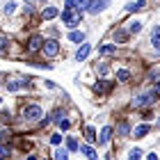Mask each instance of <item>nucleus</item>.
<instances>
[{
	"instance_id": "nucleus-2",
	"label": "nucleus",
	"mask_w": 160,
	"mask_h": 160,
	"mask_svg": "<svg viewBox=\"0 0 160 160\" xmlns=\"http://www.w3.org/2000/svg\"><path fill=\"white\" fill-rule=\"evenodd\" d=\"M21 117H23L25 121H39V119L43 117V110H41V105L30 103V105H23V110H21Z\"/></svg>"
},
{
	"instance_id": "nucleus-4",
	"label": "nucleus",
	"mask_w": 160,
	"mask_h": 160,
	"mask_svg": "<svg viewBox=\"0 0 160 160\" xmlns=\"http://www.w3.org/2000/svg\"><path fill=\"white\" fill-rule=\"evenodd\" d=\"M41 43H43L41 34H32V37L25 41V50L28 53H37V50H41Z\"/></svg>"
},
{
	"instance_id": "nucleus-9",
	"label": "nucleus",
	"mask_w": 160,
	"mask_h": 160,
	"mask_svg": "<svg viewBox=\"0 0 160 160\" xmlns=\"http://www.w3.org/2000/svg\"><path fill=\"white\" fill-rule=\"evenodd\" d=\"M60 16V12H57V7H53V5H46L41 9V18L43 21H53V18H57Z\"/></svg>"
},
{
	"instance_id": "nucleus-10",
	"label": "nucleus",
	"mask_w": 160,
	"mask_h": 160,
	"mask_svg": "<svg viewBox=\"0 0 160 160\" xmlns=\"http://www.w3.org/2000/svg\"><path fill=\"white\" fill-rule=\"evenodd\" d=\"M80 149V153H85L89 160H98V153H96V149L94 147H89V144H85V147H78Z\"/></svg>"
},
{
	"instance_id": "nucleus-5",
	"label": "nucleus",
	"mask_w": 160,
	"mask_h": 160,
	"mask_svg": "<svg viewBox=\"0 0 160 160\" xmlns=\"http://www.w3.org/2000/svg\"><path fill=\"white\" fill-rule=\"evenodd\" d=\"M108 7H110V0H89L87 12L89 14H98V12H105Z\"/></svg>"
},
{
	"instance_id": "nucleus-28",
	"label": "nucleus",
	"mask_w": 160,
	"mask_h": 160,
	"mask_svg": "<svg viewBox=\"0 0 160 160\" xmlns=\"http://www.w3.org/2000/svg\"><path fill=\"white\" fill-rule=\"evenodd\" d=\"M0 156H2V158H5V156H9V147H7L5 142H0Z\"/></svg>"
},
{
	"instance_id": "nucleus-27",
	"label": "nucleus",
	"mask_w": 160,
	"mask_h": 160,
	"mask_svg": "<svg viewBox=\"0 0 160 160\" xmlns=\"http://www.w3.org/2000/svg\"><path fill=\"white\" fill-rule=\"evenodd\" d=\"M9 137H12L9 130H0V142H9Z\"/></svg>"
},
{
	"instance_id": "nucleus-26",
	"label": "nucleus",
	"mask_w": 160,
	"mask_h": 160,
	"mask_svg": "<svg viewBox=\"0 0 160 160\" xmlns=\"http://www.w3.org/2000/svg\"><path fill=\"white\" fill-rule=\"evenodd\" d=\"M55 160H69V156H67V151H64V149H60V151H55Z\"/></svg>"
},
{
	"instance_id": "nucleus-18",
	"label": "nucleus",
	"mask_w": 160,
	"mask_h": 160,
	"mask_svg": "<svg viewBox=\"0 0 160 160\" xmlns=\"http://www.w3.org/2000/svg\"><path fill=\"white\" fill-rule=\"evenodd\" d=\"M110 137H112V128H110V126H105L103 130H101V137H98V144H108V142H110Z\"/></svg>"
},
{
	"instance_id": "nucleus-15",
	"label": "nucleus",
	"mask_w": 160,
	"mask_h": 160,
	"mask_svg": "<svg viewBox=\"0 0 160 160\" xmlns=\"http://www.w3.org/2000/svg\"><path fill=\"white\" fill-rule=\"evenodd\" d=\"M98 53H101V55H112V53H117V43H103V46H98Z\"/></svg>"
},
{
	"instance_id": "nucleus-34",
	"label": "nucleus",
	"mask_w": 160,
	"mask_h": 160,
	"mask_svg": "<svg viewBox=\"0 0 160 160\" xmlns=\"http://www.w3.org/2000/svg\"><path fill=\"white\" fill-rule=\"evenodd\" d=\"M41 2H46V0H41Z\"/></svg>"
},
{
	"instance_id": "nucleus-16",
	"label": "nucleus",
	"mask_w": 160,
	"mask_h": 160,
	"mask_svg": "<svg viewBox=\"0 0 160 160\" xmlns=\"http://www.w3.org/2000/svg\"><path fill=\"white\" fill-rule=\"evenodd\" d=\"M112 37H114V41H117V43H126V41H128V30H121V28H119V30H114Z\"/></svg>"
},
{
	"instance_id": "nucleus-20",
	"label": "nucleus",
	"mask_w": 160,
	"mask_h": 160,
	"mask_svg": "<svg viewBox=\"0 0 160 160\" xmlns=\"http://www.w3.org/2000/svg\"><path fill=\"white\" fill-rule=\"evenodd\" d=\"M128 133H130V126H128V121H119V123H117V135L126 137Z\"/></svg>"
},
{
	"instance_id": "nucleus-8",
	"label": "nucleus",
	"mask_w": 160,
	"mask_h": 160,
	"mask_svg": "<svg viewBox=\"0 0 160 160\" xmlns=\"http://www.w3.org/2000/svg\"><path fill=\"white\" fill-rule=\"evenodd\" d=\"M112 87H114L112 80H98V82L94 85V92H96V94H110Z\"/></svg>"
},
{
	"instance_id": "nucleus-21",
	"label": "nucleus",
	"mask_w": 160,
	"mask_h": 160,
	"mask_svg": "<svg viewBox=\"0 0 160 160\" xmlns=\"http://www.w3.org/2000/svg\"><path fill=\"white\" fill-rule=\"evenodd\" d=\"M117 80H119V82H128V80H130V71L128 69H119L117 71Z\"/></svg>"
},
{
	"instance_id": "nucleus-7",
	"label": "nucleus",
	"mask_w": 160,
	"mask_h": 160,
	"mask_svg": "<svg viewBox=\"0 0 160 160\" xmlns=\"http://www.w3.org/2000/svg\"><path fill=\"white\" fill-rule=\"evenodd\" d=\"M89 53H92V43H80V48L76 50V62H85L87 57H89Z\"/></svg>"
},
{
	"instance_id": "nucleus-31",
	"label": "nucleus",
	"mask_w": 160,
	"mask_h": 160,
	"mask_svg": "<svg viewBox=\"0 0 160 160\" xmlns=\"http://www.w3.org/2000/svg\"><path fill=\"white\" fill-rule=\"evenodd\" d=\"M60 142H62V135H53V137H50V144H55V147H57Z\"/></svg>"
},
{
	"instance_id": "nucleus-11",
	"label": "nucleus",
	"mask_w": 160,
	"mask_h": 160,
	"mask_svg": "<svg viewBox=\"0 0 160 160\" xmlns=\"http://www.w3.org/2000/svg\"><path fill=\"white\" fill-rule=\"evenodd\" d=\"M9 46H12L9 37H5V34H0V57H5L7 53H9Z\"/></svg>"
},
{
	"instance_id": "nucleus-29",
	"label": "nucleus",
	"mask_w": 160,
	"mask_h": 160,
	"mask_svg": "<svg viewBox=\"0 0 160 160\" xmlns=\"http://www.w3.org/2000/svg\"><path fill=\"white\" fill-rule=\"evenodd\" d=\"M57 126H60L62 130H67V128L71 126V123H69V119H62V121H57Z\"/></svg>"
},
{
	"instance_id": "nucleus-32",
	"label": "nucleus",
	"mask_w": 160,
	"mask_h": 160,
	"mask_svg": "<svg viewBox=\"0 0 160 160\" xmlns=\"http://www.w3.org/2000/svg\"><path fill=\"white\" fill-rule=\"evenodd\" d=\"M96 69H98V73H105V71H108V64H98Z\"/></svg>"
},
{
	"instance_id": "nucleus-23",
	"label": "nucleus",
	"mask_w": 160,
	"mask_h": 160,
	"mask_svg": "<svg viewBox=\"0 0 160 160\" xmlns=\"http://www.w3.org/2000/svg\"><path fill=\"white\" fill-rule=\"evenodd\" d=\"M85 137H87V142H96V130H94L92 126H87L85 128Z\"/></svg>"
},
{
	"instance_id": "nucleus-33",
	"label": "nucleus",
	"mask_w": 160,
	"mask_h": 160,
	"mask_svg": "<svg viewBox=\"0 0 160 160\" xmlns=\"http://www.w3.org/2000/svg\"><path fill=\"white\" fill-rule=\"evenodd\" d=\"M149 160H158V156L156 153H149Z\"/></svg>"
},
{
	"instance_id": "nucleus-13",
	"label": "nucleus",
	"mask_w": 160,
	"mask_h": 160,
	"mask_svg": "<svg viewBox=\"0 0 160 160\" xmlns=\"http://www.w3.org/2000/svg\"><path fill=\"white\" fill-rule=\"evenodd\" d=\"M151 46L160 50V25H153V30H151Z\"/></svg>"
},
{
	"instance_id": "nucleus-6",
	"label": "nucleus",
	"mask_w": 160,
	"mask_h": 160,
	"mask_svg": "<svg viewBox=\"0 0 160 160\" xmlns=\"http://www.w3.org/2000/svg\"><path fill=\"white\" fill-rule=\"evenodd\" d=\"M156 103V96L153 94H142V96H137L135 101H133V108H147V105H153Z\"/></svg>"
},
{
	"instance_id": "nucleus-3",
	"label": "nucleus",
	"mask_w": 160,
	"mask_h": 160,
	"mask_svg": "<svg viewBox=\"0 0 160 160\" xmlns=\"http://www.w3.org/2000/svg\"><path fill=\"white\" fill-rule=\"evenodd\" d=\"M41 53L46 55V57L60 55V41H57V39H43V43H41Z\"/></svg>"
},
{
	"instance_id": "nucleus-25",
	"label": "nucleus",
	"mask_w": 160,
	"mask_h": 160,
	"mask_svg": "<svg viewBox=\"0 0 160 160\" xmlns=\"http://www.w3.org/2000/svg\"><path fill=\"white\" fill-rule=\"evenodd\" d=\"M67 147H69V151H78V142L73 137H67Z\"/></svg>"
},
{
	"instance_id": "nucleus-14",
	"label": "nucleus",
	"mask_w": 160,
	"mask_h": 160,
	"mask_svg": "<svg viewBox=\"0 0 160 160\" xmlns=\"http://www.w3.org/2000/svg\"><path fill=\"white\" fill-rule=\"evenodd\" d=\"M69 41L82 43V41H85V32H82V30H71V32H69Z\"/></svg>"
},
{
	"instance_id": "nucleus-35",
	"label": "nucleus",
	"mask_w": 160,
	"mask_h": 160,
	"mask_svg": "<svg viewBox=\"0 0 160 160\" xmlns=\"http://www.w3.org/2000/svg\"><path fill=\"white\" fill-rule=\"evenodd\" d=\"M0 103H2V98H0Z\"/></svg>"
},
{
	"instance_id": "nucleus-22",
	"label": "nucleus",
	"mask_w": 160,
	"mask_h": 160,
	"mask_svg": "<svg viewBox=\"0 0 160 160\" xmlns=\"http://www.w3.org/2000/svg\"><path fill=\"white\" fill-rule=\"evenodd\" d=\"M149 130H151L149 123H142V126H137V128H135V137H144V135L149 133Z\"/></svg>"
},
{
	"instance_id": "nucleus-24",
	"label": "nucleus",
	"mask_w": 160,
	"mask_h": 160,
	"mask_svg": "<svg viewBox=\"0 0 160 160\" xmlns=\"http://www.w3.org/2000/svg\"><path fill=\"white\" fill-rule=\"evenodd\" d=\"M128 160H142V149H130Z\"/></svg>"
},
{
	"instance_id": "nucleus-19",
	"label": "nucleus",
	"mask_w": 160,
	"mask_h": 160,
	"mask_svg": "<svg viewBox=\"0 0 160 160\" xmlns=\"http://www.w3.org/2000/svg\"><path fill=\"white\" fill-rule=\"evenodd\" d=\"M16 2H14V0H7L5 2V7H2V12H5V16H14V12H16Z\"/></svg>"
},
{
	"instance_id": "nucleus-17",
	"label": "nucleus",
	"mask_w": 160,
	"mask_h": 160,
	"mask_svg": "<svg viewBox=\"0 0 160 160\" xmlns=\"http://www.w3.org/2000/svg\"><path fill=\"white\" fill-rule=\"evenodd\" d=\"M142 21H130V23H128V34H140L142 32Z\"/></svg>"
},
{
	"instance_id": "nucleus-30",
	"label": "nucleus",
	"mask_w": 160,
	"mask_h": 160,
	"mask_svg": "<svg viewBox=\"0 0 160 160\" xmlns=\"http://www.w3.org/2000/svg\"><path fill=\"white\" fill-rule=\"evenodd\" d=\"M151 94H153L156 98L160 96V82H156V85H153V89H151Z\"/></svg>"
},
{
	"instance_id": "nucleus-12",
	"label": "nucleus",
	"mask_w": 160,
	"mask_h": 160,
	"mask_svg": "<svg viewBox=\"0 0 160 160\" xmlns=\"http://www.w3.org/2000/svg\"><path fill=\"white\" fill-rule=\"evenodd\" d=\"M142 9H147V0H137V2L126 5V12H142Z\"/></svg>"
},
{
	"instance_id": "nucleus-1",
	"label": "nucleus",
	"mask_w": 160,
	"mask_h": 160,
	"mask_svg": "<svg viewBox=\"0 0 160 160\" xmlns=\"http://www.w3.org/2000/svg\"><path fill=\"white\" fill-rule=\"evenodd\" d=\"M60 18H62V23L67 25L69 30H73V28L80 25V21H82V12L80 9H62Z\"/></svg>"
}]
</instances>
